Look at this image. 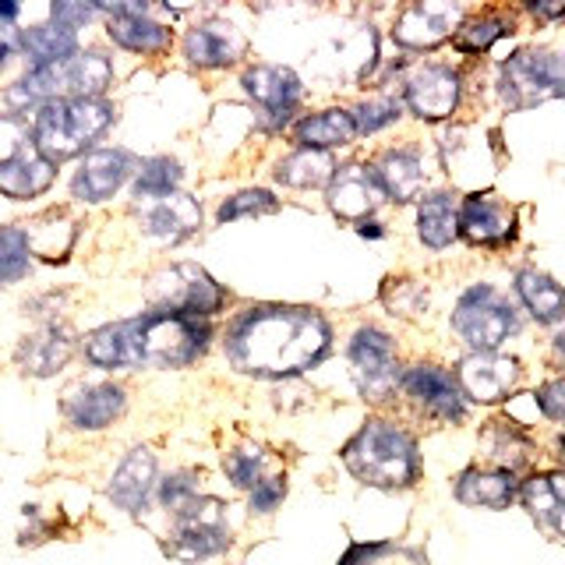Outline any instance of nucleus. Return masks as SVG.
<instances>
[{
	"label": "nucleus",
	"mask_w": 565,
	"mask_h": 565,
	"mask_svg": "<svg viewBox=\"0 0 565 565\" xmlns=\"http://www.w3.org/2000/svg\"><path fill=\"white\" fill-rule=\"evenodd\" d=\"M332 347V329L315 308H252L226 332V361L252 379H294Z\"/></svg>",
	"instance_id": "obj_1"
},
{
	"label": "nucleus",
	"mask_w": 565,
	"mask_h": 565,
	"mask_svg": "<svg viewBox=\"0 0 565 565\" xmlns=\"http://www.w3.org/2000/svg\"><path fill=\"white\" fill-rule=\"evenodd\" d=\"M209 326L188 315L149 311L128 322L103 326L85 340V358L96 367H188L209 347Z\"/></svg>",
	"instance_id": "obj_2"
},
{
	"label": "nucleus",
	"mask_w": 565,
	"mask_h": 565,
	"mask_svg": "<svg viewBox=\"0 0 565 565\" xmlns=\"http://www.w3.org/2000/svg\"><path fill=\"white\" fill-rule=\"evenodd\" d=\"M343 467L367 488L396 491L420 477V452L414 435L393 420H367L343 446Z\"/></svg>",
	"instance_id": "obj_3"
},
{
	"label": "nucleus",
	"mask_w": 565,
	"mask_h": 565,
	"mask_svg": "<svg viewBox=\"0 0 565 565\" xmlns=\"http://www.w3.org/2000/svg\"><path fill=\"white\" fill-rule=\"evenodd\" d=\"M114 82V64L96 50H78L75 57L32 67L22 82H14L4 99L11 110H29V106H46L61 99H99L106 85Z\"/></svg>",
	"instance_id": "obj_4"
},
{
	"label": "nucleus",
	"mask_w": 565,
	"mask_h": 565,
	"mask_svg": "<svg viewBox=\"0 0 565 565\" xmlns=\"http://www.w3.org/2000/svg\"><path fill=\"white\" fill-rule=\"evenodd\" d=\"M114 103L106 99H61L40 106L32 120V146L40 149L53 167L64 159L82 156L96 138L114 124Z\"/></svg>",
	"instance_id": "obj_5"
},
{
	"label": "nucleus",
	"mask_w": 565,
	"mask_h": 565,
	"mask_svg": "<svg viewBox=\"0 0 565 565\" xmlns=\"http://www.w3.org/2000/svg\"><path fill=\"white\" fill-rule=\"evenodd\" d=\"M499 96L512 110L562 99L565 96V53L552 50H520L499 71Z\"/></svg>",
	"instance_id": "obj_6"
},
{
	"label": "nucleus",
	"mask_w": 565,
	"mask_h": 565,
	"mask_svg": "<svg viewBox=\"0 0 565 565\" xmlns=\"http://www.w3.org/2000/svg\"><path fill=\"white\" fill-rule=\"evenodd\" d=\"M452 329L473 353H494L520 329V318L499 290L488 287V282H477L459 297L452 311Z\"/></svg>",
	"instance_id": "obj_7"
},
{
	"label": "nucleus",
	"mask_w": 565,
	"mask_h": 565,
	"mask_svg": "<svg viewBox=\"0 0 565 565\" xmlns=\"http://www.w3.org/2000/svg\"><path fill=\"white\" fill-rule=\"evenodd\" d=\"M177 516V530L163 544V552L177 562H202L230 547V526H226V505L220 499L199 494L191 499Z\"/></svg>",
	"instance_id": "obj_8"
},
{
	"label": "nucleus",
	"mask_w": 565,
	"mask_h": 565,
	"mask_svg": "<svg viewBox=\"0 0 565 565\" xmlns=\"http://www.w3.org/2000/svg\"><path fill=\"white\" fill-rule=\"evenodd\" d=\"M149 300L159 311L199 318V315H216L223 308L226 294L205 269H199V265H191V262H181V265H170V269L152 276Z\"/></svg>",
	"instance_id": "obj_9"
},
{
	"label": "nucleus",
	"mask_w": 565,
	"mask_h": 565,
	"mask_svg": "<svg viewBox=\"0 0 565 565\" xmlns=\"http://www.w3.org/2000/svg\"><path fill=\"white\" fill-rule=\"evenodd\" d=\"M350 367H353V379H358V388L364 393V399L382 403L396 393L399 364H396V347L388 340V332H382L375 326H364L353 332Z\"/></svg>",
	"instance_id": "obj_10"
},
{
	"label": "nucleus",
	"mask_w": 565,
	"mask_h": 565,
	"mask_svg": "<svg viewBox=\"0 0 565 565\" xmlns=\"http://www.w3.org/2000/svg\"><path fill=\"white\" fill-rule=\"evenodd\" d=\"M399 385L417 411L435 420H463L467 414L463 388H459L456 375H449V371L438 364H414L399 379Z\"/></svg>",
	"instance_id": "obj_11"
},
{
	"label": "nucleus",
	"mask_w": 565,
	"mask_h": 565,
	"mask_svg": "<svg viewBox=\"0 0 565 565\" xmlns=\"http://www.w3.org/2000/svg\"><path fill=\"white\" fill-rule=\"evenodd\" d=\"M463 25V8L446 4V0H420L396 14L393 40L406 50H435L446 43L452 29Z\"/></svg>",
	"instance_id": "obj_12"
},
{
	"label": "nucleus",
	"mask_w": 565,
	"mask_h": 565,
	"mask_svg": "<svg viewBox=\"0 0 565 565\" xmlns=\"http://www.w3.org/2000/svg\"><path fill=\"white\" fill-rule=\"evenodd\" d=\"M241 85H244V93L258 103V110L265 114V124H269V128H282L300 106V93H305L294 71L279 67V64L247 67Z\"/></svg>",
	"instance_id": "obj_13"
},
{
	"label": "nucleus",
	"mask_w": 565,
	"mask_h": 565,
	"mask_svg": "<svg viewBox=\"0 0 565 565\" xmlns=\"http://www.w3.org/2000/svg\"><path fill=\"white\" fill-rule=\"evenodd\" d=\"M459 234L473 247H505L516 237V209L491 191L467 194L459 205Z\"/></svg>",
	"instance_id": "obj_14"
},
{
	"label": "nucleus",
	"mask_w": 565,
	"mask_h": 565,
	"mask_svg": "<svg viewBox=\"0 0 565 565\" xmlns=\"http://www.w3.org/2000/svg\"><path fill=\"white\" fill-rule=\"evenodd\" d=\"M406 110L420 120H446L459 106V71L449 64H424L417 67L403 88Z\"/></svg>",
	"instance_id": "obj_15"
},
{
	"label": "nucleus",
	"mask_w": 565,
	"mask_h": 565,
	"mask_svg": "<svg viewBox=\"0 0 565 565\" xmlns=\"http://www.w3.org/2000/svg\"><path fill=\"white\" fill-rule=\"evenodd\" d=\"M520 361L505 358V353H470V358L459 361L456 367V382L463 388V396L473 403H499L505 399L520 382Z\"/></svg>",
	"instance_id": "obj_16"
},
{
	"label": "nucleus",
	"mask_w": 565,
	"mask_h": 565,
	"mask_svg": "<svg viewBox=\"0 0 565 565\" xmlns=\"http://www.w3.org/2000/svg\"><path fill=\"white\" fill-rule=\"evenodd\" d=\"M138 226L159 244H181L202 226V205L181 191L163 194V199H141Z\"/></svg>",
	"instance_id": "obj_17"
},
{
	"label": "nucleus",
	"mask_w": 565,
	"mask_h": 565,
	"mask_svg": "<svg viewBox=\"0 0 565 565\" xmlns=\"http://www.w3.org/2000/svg\"><path fill=\"white\" fill-rule=\"evenodd\" d=\"M131 170H135V156L131 152L96 149V152H88L82 159L75 181H71V194H75L78 202L99 205L106 199H114V194L124 188V181L131 177Z\"/></svg>",
	"instance_id": "obj_18"
},
{
	"label": "nucleus",
	"mask_w": 565,
	"mask_h": 565,
	"mask_svg": "<svg viewBox=\"0 0 565 565\" xmlns=\"http://www.w3.org/2000/svg\"><path fill=\"white\" fill-rule=\"evenodd\" d=\"M124 406H128V396H124L120 385L96 382V385H71L61 399V414L67 417L71 428L99 431V428H110L124 414Z\"/></svg>",
	"instance_id": "obj_19"
},
{
	"label": "nucleus",
	"mask_w": 565,
	"mask_h": 565,
	"mask_svg": "<svg viewBox=\"0 0 565 565\" xmlns=\"http://www.w3.org/2000/svg\"><path fill=\"white\" fill-rule=\"evenodd\" d=\"M247 53L244 32L226 18H205L184 35V57L194 67H230Z\"/></svg>",
	"instance_id": "obj_20"
},
{
	"label": "nucleus",
	"mask_w": 565,
	"mask_h": 565,
	"mask_svg": "<svg viewBox=\"0 0 565 565\" xmlns=\"http://www.w3.org/2000/svg\"><path fill=\"white\" fill-rule=\"evenodd\" d=\"M110 14L106 22V32L110 40L131 53H163L170 46V29L152 22V8L149 4H114V8H103Z\"/></svg>",
	"instance_id": "obj_21"
},
{
	"label": "nucleus",
	"mask_w": 565,
	"mask_h": 565,
	"mask_svg": "<svg viewBox=\"0 0 565 565\" xmlns=\"http://www.w3.org/2000/svg\"><path fill=\"white\" fill-rule=\"evenodd\" d=\"M326 202H329V209L340 220H347V223H364L371 212L379 209L382 191L375 184V177H371L364 167H343V170L332 173Z\"/></svg>",
	"instance_id": "obj_22"
},
{
	"label": "nucleus",
	"mask_w": 565,
	"mask_h": 565,
	"mask_svg": "<svg viewBox=\"0 0 565 565\" xmlns=\"http://www.w3.org/2000/svg\"><path fill=\"white\" fill-rule=\"evenodd\" d=\"M520 499L530 509V516L537 520V526L565 544V470L541 477L534 473L530 481H523Z\"/></svg>",
	"instance_id": "obj_23"
},
{
	"label": "nucleus",
	"mask_w": 565,
	"mask_h": 565,
	"mask_svg": "<svg viewBox=\"0 0 565 565\" xmlns=\"http://www.w3.org/2000/svg\"><path fill=\"white\" fill-rule=\"evenodd\" d=\"M152 488H156V456L146 446H135L114 473L110 502L120 505L124 512H138L146 509Z\"/></svg>",
	"instance_id": "obj_24"
},
{
	"label": "nucleus",
	"mask_w": 565,
	"mask_h": 565,
	"mask_svg": "<svg viewBox=\"0 0 565 565\" xmlns=\"http://www.w3.org/2000/svg\"><path fill=\"white\" fill-rule=\"evenodd\" d=\"M516 494H520L516 473L494 467H470L456 481V499L470 509H509Z\"/></svg>",
	"instance_id": "obj_25"
},
{
	"label": "nucleus",
	"mask_w": 565,
	"mask_h": 565,
	"mask_svg": "<svg viewBox=\"0 0 565 565\" xmlns=\"http://www.w3.org/2000/svg\"><path fill=\"white\" fill-rule=\"evenodd\" d=\"M371 177H375L379 191L393 202H414L424 188V163L414 149H388L375 159Z\"/></svg>",
	"instance_id": "obj_26"
},
{
	"label": "nucleus",
	"mask_w": 565,
	"mask_h": 565,
	"mask_svg": "<svg viewBox=\"0 0 565 565\" xmlns=\"http://www.w3.org/2000/svg\"><path fill=\"white\" fill-rule=\"evenodd\" d=\"M53 177H57V167L32 146L22 156L0 163V194H4V199H14V202L35 199V194H43L53 184Z\"/></svg>",
	"instance_id": "obj_27"
},
{
	"label": "nucleus",
	"mask_w": 565,
	"mask_h": 565,
	"mask_svg": "<svg viewBox=\"0 0 565 565\" xmlns=\"http://www.w3.org/2000/svg\"><path fill=\"white\" fill-rule=\"evenodd\" d=\"M71 353H75V340H71V332L64 326H46V329L32 332L22 340V347H18V367H22L25 375L46 379L57 367L67 364Z\"/></svg>",
	"instance_id": "obj_28"
},
{
	"label": "nucleus",
	"mask_w": 565,
	"mask_h": 565,
	"mask_svg": "<svg viewBox=\"0 0 565 565\" xmlns=\"http://www.w3.org/2000/svg\"><path fill=\"white\" fill-rule=\"evenodd\" d=\"M353 135H358V124H353V114L347 110H318L294 124V141L300 149H315V152L350 146Z\"/></svg>",
	"instance_id": "obj_29"
},
{
	"label": "nucleus",
	"mask_w": 565,
	"mask_h": 565,
	"mask_svg": "<svg viewBox=\"0 0 565 565\" xmlns=\"http://www.w3.org/2000/svg\"><path fill=\"white\" fill-rule=\"evenodd\" d=\"M516 294L523 300V308L534 315L541 326H555L565 318V290L547 273L520 269L516 273Z\"/></svg>",
	"instance_id": "obj_30"
},
{
	"label": "nucleus",
	"mask_w": 565,
	"mask_h": 565,
	"mask_svg": "<svg viewBox=\"0 0 565 565\" xmlns=\"http://www.w3.org/2000/svg\"><path fill=\"white\" fill-rule=\"evenodd\" d=\"M481 441H484V456L491 459V467L505 473H516L520 467L530 463V456H534L526 431L516 428L512 420H491Z\"/></svg>",
	"instance_id": "obj_31"
},
{
	"label": "nucleus",
	"mask_w": 565,
	"mask_h": 565,
	"mask_svg": "<svg viewBox=\"0 0 565 565\" xmlns=\"http://www.w3.org/2000/svg\"><path fill=\"white\" fill-rule=\"evenodd\" d=\"M417 237L441 252V247H449L456 237H459V209L452 202V194L446 191H435L428 199H420V209H417Z\"/></svg>",
	"instance_id": "obj_32"
},
{
	"label": "nucleus",
	"mask_w": 565,
	"mask_h": 565,
	"mask_svg": "<svg viewBox=\"0 0 565 565\" xmlns=\"http://www.w3.org/2000/svg\"><path fill=\"white\" fill-rule=\"evenodd\" d=\"M22 53H29L35 67L57 64V61H67L78 53V35H75V29H67L61 22L35 25V29L22 32Z\"/></svg>",
	"instance_id": "obj_33"
},
{
	"label": "nucleus",
	"mask_w": 565,
	"mask_h": 565,
	"mask_svg": "<svg viewBox=\"0 0 565 565\" xmlns=\"http://www.w3.org/2000/svg\"><path fill=\"white\" fill-rule=\"evenodd\" d=\"M332 156L329 152H315V149H297L294 156L279 159L276 167V181L287 184V188H322L332 181Z\"/></svg>",
	"instance_id": "obj_34"
},
{
	"label": "nucleus",
	"mask_w": 565,
	"mask_h": 565,
	"mask_svg": "<svg viewBox=\"0 0 565 565\" xmlns=\"http://www.w3.org/2000/svg\"><path fill=\"white\" fill-rule=\"evenodd\" d=\"M184 181V170L177 159L170 156H152L138 167V181H135V199H163V194H173L177 184Z\"/></svg>",
	"instance_id": "obj_35"
},
{
	"label": "nucleus",
	"mask_w": 565,
	"mask_h": 565,
	"mask_svg": "<svg viewBox=\"0 0 565 565\" xmlns=\"http://www.w3.org/2000/svg\"><path fill=\"white\" fill-rule=\"evenodd\" d=\"M505 32H512V18H505V14H481V18H470V22L459 25L456 35H452V43H456V50H463V53H481L494 40H502Z\"/></svg>",
	"instance_id": "obj_36"
},
{
	"label": "nucleus",
	"mask_w": 565,
	"mask_h": 565,
	"mask_svg": "<svg viewBox=\"0 0 565 565\" xmlns=\"http://www.w3.org/2000/svg\"><path fill=\"white\" fill-rule=\"evenodd\" d=\"M29 255H32V244L22 226L0 230V287L18 282L29 273Z\"/></svg>",
	"instance_id": "obj_37"
},
{
	"label": "nucleus",
	"mask_w": 565,
	"mask_h": 565,
	"mask_svg": "<svg viewBox=\"0 0 565 565\" xmlns=\"http://www.w3.org/2000/svg\"><path fill=\"white\" fill-rule=\"evenodd\" d=\"M223 470L234 481V488L255 491L265 481V452L258 446H241L223 459Z\"/></svg>",
	"instance_id": "obj_38"
},
{
	"label": "nucleus",
	"mask_w": 565,
	"mask_h": 565,
	"mask_svg": "<svg viewBox=\"0 0 565 565\" xmlns=\"http://www.w3.org/2000/svg\"><path fill=\"white\" fill-rule=\"evenodd\" d=\"M382 300H385V308L393 315L414 318V315H420L424 308H428V290H424L420 282H414V279H388L382 287Z\"/></svg>",
	"instance_id": "obj_39"
},
{
	"label": "nucleus",
	"mask_w": 565,
	"mask_h": 565,
	"mask_svg": "<svg viewBox=\"0 0 565 565\" xmlns=\"http://www.w3.org/2000/svg\"><path fill=\"white\" fill-rule=\"evenodd\" d=\"M343 565H428V562L396 544H353Z\"/></svg>",
	"instance_id": "obj_40"
},
{
	"label": "nucleus",
	"mask_w": 565,
	"mask_h": 565,
	"mask_svg": "<svg viewBox=\"0 0 565 565\" xmlns=\"http://www.w3.org/2000/svg\"><path fill=\"white\" fill-rule=\"evenodd\" d=\"M279 202L273 199L269 191H262V188H252V191H241L234 194V199H226L220 205V223H234V220H244V216H269V212H276Z\"/></svg>",
	"instance_id": "obj_41"
},
{
	"label": "nucleus",
	"mask_w": 565,
	"mask_h": 565,
	"mask_svg": "<svg viewBox=\"0 0 565 565\" xmlns=\"http://www.w3.org/2000/svg\"><path fill=\"white\" fill-rule=\"evenodd\" d=\"M399 117V103L396 99H367L353 110V124H358V135H375L385 124H393Z\"/></svg>",
	"instance_id": "obj_42"
},
{
	"label": "nucleus",
	"mask_w": 565,
	"mask_h": 565,
	"mask_svg": "<svg viewBox=\"0 0 565 565\" xmlns=\"http://www.w3.org/2000/svg\"><path fill=\"white\" fill-rule=\"evenodd\" d=\"M191 499H199V477L194 473H170L159 481V502H163L167 509L181 512Z\"/></svg>",
	"instance_id": "obj_43"
},
{
	"label": "nucleus",
	"mask_w": 565,
	"mask_h": 565,
	"mask_svg": "<svg viewBox=\"0 0 565 565\" xmlns=\"http://www.w3.org/2000/svg\"><path fill=\"white\" fill-rule=\"evenodd\" d=\"M25 149H32V138H29L25 124L14 120V117H0V163L22 156Z\"/></svg>",
	"instance_id": "obj_44"
},
{
	"label": "nucleus",
	"mask_w": 565,
	"mask_h": 565,
	"mask_svg": "<svg viewBox=\"0 0 565 565\" xmlns=\"http://www.w3.org/2000/svg\"><path fill=\"white\" fill-rule=\"evenodd\" d=\"M282 494H287V477H282V473L265 477V481L252 491V512L265 516V512H273L282 502Z\"/></svg>",
	"instance_id": "obj_45"
},
{
	"label": "nucleus",
	"mask_w": 565,
	"mask_h": 565,
	"mask_svg": "<svg viewBox=\"0 0 565 565\" xmlns=\"http://www.w3.org/2000/svg\"><path fill=\"white\" fill-rule=\"evenodd\" d=\"M537 406H541V414L544 417H552L558 424H565V375L562 379H552V382H544L537 393H534Z\"/></svg>",
	"instance_id": "obj_46"
},
{
	"label": "nucleus",
	"mask_w": 565,
	"mask_h": 565,
	"mask_svg": "<svg viewBox=\"0 0 565 565\" xmlns=\"http://www.w3.org/2000/svg\"><path fill=\"white\" fill-rule=\"evenodd\" d=\"M99 8H88V4H53V22H61L67 29H78L82 22H88Z\"/></svg>",
	"instance_id": "obj_47"
},
{
	"label": "nucleus",
	"mask_w": 565,
	"mask_h": 565,
	"mask_svg": "<svg viewBox=\"0 0 565 565\" xmlns=\"http://www.w3.org/2000/svg\"><path fill=\"white\" fill-rule=\"evenodd\" d=\"M22 50V32L14 29H0V67L11 61V53Z\"/></svg>",
	"instance_id": "obj_48"
},
{
	"label": "nucleus",
	"mask_w": 565,
	"mask_h": 565,
	"mask_svg": "<svg viewBox=\"0 0 565 565\" xmlns=\"http://www.w3.org/2000/svg\"><path fill=\"white\" fill-rule=\"evenodd\" d=\"M537 18H565V8L562 4H530Z\"/></svg>",
	"instance_id": "obj_49"
},
{
	"label": "nucleus",
	"mask_w": 565,
	"mask_h": 565,
	"mask_svg": "<svg viewBox=\"0 0 565 565\" xmlns=\"http://www.w3.org/2000/svg\"><path fill=\"white\" fill-rule=\"evenodd\" d=\"M552 353H555V361L565 367V326L555 332V340H552Z\"/></svg>",
	"instance_id": "obj_50"
},
{
	"label": "nucleus",
	"mask_w": 565,
	"mask_h": 565,
	"mask_svg": "<svg viewBox=\"0 0 565 565\" xmlns=\"http://www.w3.org/2000/svg\"><path fill=\"white\" fill-rule=\"evenodd\" d=\"M385 230L379 223H361V237H382Z\"/></svg>",
	"instance_id": "obj_51"
}]
</instances>
